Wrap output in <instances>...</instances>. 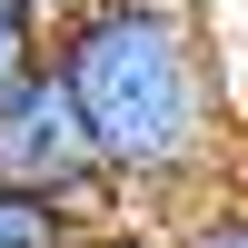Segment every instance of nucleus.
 Returning <instances> with one entry per match:
<instances>
[{
    "label": "nucleus",
    "mask_w": 248,
    "mask_h": 248,
    "mask_svg": "<svg viewBox=\"0 0 248 248\" xmlns=\"http://www.w3.org/2000/svg\"><path fill=\"white\" fill-rule=\"evenodd\" d=\"M238 129H248V109H238Z\"/></svg>",
    "instance_id": "nucleus-7"
},
{
    "label": "nucleus",
    "mask_w": 248,
    "mask_h": 248,
    "mask_svg": "<svg viewBox=\"0 0 248 248\" xmlns=\"http://www.w3.org/2000/svg\"><path fill=\"white\" fill-rule=\"evenodd\" d=\"M50 70L70 79L79 129H90L99 169L139 199V218L169 229V218L248 189L238 90L199 30V0H90L60 30Z\"/></svg>",
    "instance_id": "nucleus-1"
},
{
    "label": "nucleus",
    "mask_w": 248,
    "mask_h": 248,
    "mask_svg": "<svg viewBox=\"0 0 248 248\" xmlns=\"http://www.w3.org/2000/svg\"><path fill=\"white\" fill-rule=\"evenodd\" d=\"M30 70H50V30L30 0H0V90H20Z\"/></svg>",
    "instance_id": "nucleus-4"
},
{
    "label": "nucleus",
    "mask_w": 248,
    "mask_h": 248,
    "mask_svg": "<svg viewBox=\"0 0 248 248\" xmlns=\"http://www.w3.org/2000/svg\"><path fill=\"white\" fill-rule=\"evenodd\" d=\"M90 169H99V149H90V129H79V99H70L60 70H30L20 90H0V189L60 199Z\"/></svg>",
    "instance_id": "nucleus-2"
},
{
    "label": "nucleus",
    "mask_w": 248,
    "mask_h": 248,
    "mask_svg": "<svg viewBox=\"0 0 248 248\" xmlns=\"http://www.w3.org/2000/svg\"><path fill=\"white\" fill-rule=\"evenodd\" d=\"M0 248H90V238H79V218L60 209V199H40V189H0Z\"/></svg>",
    "instance_id": "nucleus-3"
},
{
    "label": "nucleus",
    "mask_w": 248,
    "mask_h": 248,
    "mask_svg": "<svg viewBox=\"0 0 248 248\" xmlns=\"http://www.w3.org/2000/svg\"><path fill=\"white\" fill-rule=\"evenodd\" d=\"M169 248H248V189L209 199V209H189V218H169Z\"/></svg>",
    "instance_id": "nucleus-5"
},
{
    "label": "nucleus",
    "mask_w": 248,
    "mask_h": 248,
    "mask_svg": "<svg viewBox=\"0 0 248 248\" xmlns=\"http://www.w3.org/2000/svg\"><path fill=\"white\" fill-rule=\"evenodd\" d=\"M90 248H169V229H159V218H129V229H109V238H90Z\"/></svg>",
    "instance_id": "nucleus-6"
}]
</instances>
